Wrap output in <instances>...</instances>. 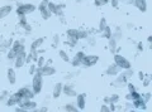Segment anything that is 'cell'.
Instances as JSON below:
<instances>
[{
  "mask_svg": "<svg viewBox=\"0 0 152 112\" xmlns=\"http://www.w3.org/2000/svg\"><path fill=\"white\" fill-rule=\"evenodd\" d=\"M32 77H33L32 78V85H31L32 91L34 92L36 95H39V93L42 92V90H43L45 81H43V76L41 74V71H39V68L38 67H37V72L33 74Z\"/></svg>",
  "mask_w": 152,
  "mask_h": 112,
  "instance_id": "obj_1",
  "label": "cell"
},
{
  "mask_svg": "<svg viewBox=\"0 0 152 112\" xmlns=\"http://www.w3.org/2000/svg\"><path fill=\"white\" fill-rule=\"evenodd\" d=\"M14 96L17 97L18 103H19V101H22V100H32L33 97L36 96V93L32 91L31 86H24V87L19 88V90L14 93Z\"/></svg>",
  "mask_w": 152,
  "mask_h": 112,
  "instance_id": "obj_2",
  "label": "cell"
},
{
  "mask_svg": "<svg viewBox=\"0 0 152 112\" xmlns=\"http://www.w3.org/2000/svg\"><path fill=\"white\" fill-rule=\"evenodd\" d=\"M36 9H37V6L32 3H18L17 14H18V17H27L28 14L33 13Z\"/></svg>",
  "mask_w": 152,
  "mask_h": 112,
  "instance_id": "obj_3",
  "label": "cell"
},
{
  "mask_svg": "<svg viewBox=\"0 0 152 112\" xmlns=\"http://www.w3.org/2000/svg\"><path fill=\"white\" fill-rule=\"evenodd\" d=\"M113 59H114V63H115L117 66L122 69V71H123V69L132 68V64H131V62H129V60H128V59L124 57V55L115 53V54L113 55Z\"/></svg>",
  "mask_w": 152,
  "mask_h": 112,
  "instance_id": "obj_4",
  "label": "cell"
},
{
  "mask_svg": "<svg viewBox=\"0 0 152 112\" xmlns=\"http://www.w3.org/2000/svg\"><path fill=\"white\" fill-rule=\"evenodd\" d=\"M48 1L50 0H41L39 5H38V10L41 13V17L45 20H48L52 15V13L48 10Z\"/></svg>",
  "mask_w": 152,
  "mask_h": 112,
  "instance_id": "obj_5",
  "label": "cell"
},
{
  "mask_svg": "<svg viewBox=\"0 0 152 112\" xmlns=\"http://www.w3.org/2000/svg\"><path fill=\"white\" fill-rule=\"evenodd\" d=\"M98 60H99V57L96 54H85L81 60V66L85 68H90L95 66L98 63Z\"/></svg>",
  "mask_w": 152,
  "mask_h": 112,
  "instance_id": "obj_6",
  "label": "cell"
},
{
  "mask_svg": "<svg viewBox=\"0 0 152 112\" xmlns=\"http://www.w3.org/2000/svg\"><path fill=\"white\" fill-rule=\"evenodd\" d=\"M128 82H129V78H128V76L124 72H122V74L119 73L118 76H115V81L113 82V86L117 88H123V87H126Z\"/></svg>",
  "mask_w": 152,
  "mask_h": 112,
  "instance_id": "obj_7",
  "label": "cell"
},
{
  "mask_svg": "<svg viewBox=\"0 0 152 112\" xmlns=\"http://www.w3.org/2000/svg\"><path fill=\"white\" fill-rule=\"evenodd\" d=\"M18 106H20L22 108H24L26 111H36L37 110V102L32 100H22L19 101Z\"/></svg>",
  "mask_w": 152,
  "mask_h": 112,
  "instance_id": "obj_8",
  "label": "cell"
},
{
  "mask_svg": "<svg viewBox=\"0 0 152 112\" xmlns=\"http://www.w3.org/2000/svg\"><path fill=\"white\" fill-rule=\"evenodd\" d=\"M39 71L43 77H52L56 74V68L52 66V64H47V63L39 68Z\"/></svg>",
  "mask_w": 152,
  "mask_h": 112,
  "instance_id": "obj_9",
  "label": "cell"
},
{
  "mask_svg": "<svg viewBox=\"0 0 152 112\" xmlns=\"http://www.w3.org/2000/svg\"><path fill=\"white\" fill-rule=\"evenodd\" d=\"M75 97H76L75 105L77 107V110L79 111L85 110V106H86V95H85V93H77Z\"/></svg>",
  "mask_w": 152,
  "mask_h": 112,
  "instance_id": "obj_10",
  "label": "cell"
},
{
  "mask_svg": "<svg viewBox=\"0 0 152 112\" xmlns=\"http://www.w3.org/2000/svg\"><path fill=\"white\" fill-rule=\"evenodd\" d=\"M62 95H65L66 97H75L77 95V92L75 91V87L72 83H66V85H62Z\"/></svg>",
  "mask_w": 152,
  "mask_h": 112,
  "instance_id": "obj_11",
  "label": "cell"
},
{
  "mask_svg": "<svg viewBox=\"0 0 152 112\" xmlns=\"http://www.w3.org/2000/svg\"><path fill=\"white\" fill-rule=\"evenodd\" d=\"M26 52H23V53H19L17 54V57L15 59L13 60L14 62V68H22V67H24L26 66Z\"/></svg>",
  "mask_w": 152,
  "mask_h": 112,
  "instance_id": "obj_12",
  "label": "cell"
},
{
  "mask_svg": "<svg viewBox=\"0 0 152 112\" xmlns=\"http://www.w3.org/2000/svg\"><path fill=\"white\" fill-rule=\"evenodd\" d=\"M121 72H122V69L118 67L115 63H113V64H109V66H108L107 71H105V74H107V76H109V77H115Z\"/></svg>",
  "mask_w": 152,
  "mask_h": 112,
  "instance_id": "obj_13",
  "label": "cell"
},
{
  "mask_svg": "<svg viewBox=\"0 0 152 112\" xmlns=\"http://www.w3.org/2000/svg\"><path fill=\"white\" fill-rule=\"evenodd\" d=\"M84 55H85V53L83 52V50H79V52L74 55V58L70 59L71 66H72V67H80V66H81V60L84 58Z\"/></svg>",
  "mask_w": 152,
  "mask_h": 112,
  "instance_id": "obj_14",
  "label": "cell"
},
{
  "mask_svg": "<svg viewBox=\"0 0 152 112\" xmlns=\"http://www.w3.org/2000/svg\"><path fill=\"white\" fill-rule=\"evenodd\" d=\"M10 48H12L17 54L26 52V45H24V43H22L20 40H14L13 43H12V47H10Z\"/></svg>",
  "mask_w": 152,
  "mask_h": 112,
  "instance_id": "obj_15",
  "label": "cell"
},
{
  "mask_svg": "<svg viewBox=\"0 0 152 112\" xmlns=\"http://www.w3.org/2000/svg\"><path fill=\"white\" fill-rule=\"evenodd\" d=\"M7 79L9 82L10 86H14L17 82V73H15V69L14 68H8L7 71Z\"/></svg>",
  "mask_w": 152,
  "mask_h": 112,
  "instance_id": "obj_16",
  "label": "cell"
},
{
  "mask_svg": "<svg viewBox=\"0 0 152 112\" xmlns=\"http://www.w3.org/2000/svg\"><path fill=\"white\" fill-rule=\"evenodd\" d=\"M61 95H62V83L58 82L53 86V88H52V98L57 100L61 97Z\"/></svg>",
  "mask_w": 152,
  "mask_h": 112,
  "instance_id": "obj_17",
  "label": "cell"
},
{
  "mask_svg": "<svg viewBox=\"0 0 152 112\" xmlns=\"http://www.w3.org/2000/svg\"><path fill=\"white\" fill-rule=\"evenodd\" d=\"M132 105L133 107H134V110H146V102L143 101V98H142V96L138 97V98H136V100H133L132 101Z\"/></svg>",
  "mask_w": 152,
  "mask_h": 112,
  "instance_id": "obj_18",
  "label": "cell"
},
{
  "mask_svg": "<svg viewBox=\"0 0 152 112\" xmlns=\"http://www.w3.org/2000/svg\"><path fill=\"white\" fill-rule=\"evenodd\" d=\"M19 25L26 30V33H31L32 32V27H31L29 23H28L27 17H19Z\"/></svg>",
  "mask_w": 152,
  "mask_h": 112,
  "instance_id": "obj_19",
  "label": "cell"
},
{
  "mask_svg": "<svg viewBox=\"0 0 152 112\" xmlns=\"http://www.w3.org/2000/svg\"><path fill=\"white\" fill-rule=\"evenodd\" d=\"M133 5H134L141 13L147 11V0H133Z\"/></svg>",
  "mask_w": 152,
  "mask_h": 112,
  "instance_id": "obj_20",
  "label": "cell"
},
{
  "mask_svg": "<svg viewBox=\"0 0 152 112\" xmlns=\"http://www.w3.org/2000/svg\"><path fill=\"white\" fill-rule=\"evenodd\" d=\"M108 49L112 54H115L118 52V42L113 38H109L108 39Z\"/></svg>",
  "mask_w": 152,
  "mask_h": 112,
  "instance_id": "obj_21",
  "label": "cell"
},
{
  "mask_svg": "<svg viewBox=\"0 0 152 112\" xmlns=\"http://www.w3.org/2000/svg\"><path fill=\"white\" fill-rule=\"evenodd\" d=\"M12 10H13L12 5H3V6H0V20L4 19V18H7L9 14L12 13Z\"/></svg>",
  "mask_w": 152,
  "mask_h": 112,
  "instance_id": "obj_22",
  "label": "cell"
},
{
  "mask_svg": "<svg viewBox=\"0 0 152 112\" xmlns=\"http://www.w3.org/2000/svg\"><path fill=\"white\" fill-rule=\"evenodd\" d=\"M112 38L115 39L117 42H121L123 39V33H122L121 27H115L114 30H112Z\"/></svg>",
  "mask_w": 152,
  "mask_h": 112,
  "instance_id": "obj_23",
  "label": "cell"
},
{
  "mask_svg": "<svg viewBox=\"0 0 152 112\" xmlns=\"http://www.w3.org/2000/svg\"><path fill=\"white\" fill-rule=\"evenodd\" d=\"M45 43V38H37L32 42V44H31V50H37V49H39L42 45H43Z\"/></svg>",
  "mask_w": 152,
  "mask_h": 112,
  "instance_id": "obj_24",
  "label": "cell"
},
{
  "mask_svg": "<svg viewBox=\"0 0 152 112\" xmlns=\"http://www.w3.org/2000/svg\"><path fill=\"white\" fill-rule=\"evenodd\" d=\"M5 105H7L8 107H13V106L18 105V100H17V97L14 96V95L8 96V97H7V100H5Z\"/></svg>",
  "mask_w": 152,
  "mask_h": 112,
  "instance_id": "obj_25",
  "label": "cell"
},
{
  "mask_svg": "<svg viewBox=\"0 0 152 112\" xmlns=\"http://www.w3.org/2000/svg\"><path fill=\"white\" fill-rule=\"evenodd\" d=\"M58 57L61 58L64 60V62H66V63H69L70 62V55L67 54V52H66V50H58Z\"/></svg>",
  "mask_w": 152,
  "mask_h": 112,
  "instance_id": "obj_26",
  "label": "cell"
},
{
  "mask_svg": "<svg viewBox=\"0 0 152 112\" xmlns=\"http://www.w3.org/2000/svg\"><path fill=\"white\" fill-rule=\"evenodd\" d=\"M89 32L88 30H84V29H77V39L81 40V39H86L89 37Z\"/></svg>",
  "mask_w": 152,
  "mask_h": 112,
  "instance_id": "obj_27",
  "label": "cell"
},
{
  "mask_svg": "<svg viewBox=\"0 0 152 112\" xmlns=\"http://www.w3.org/2000/svg\"><path fill=\"white\" fill-rule=\"evenodd\" d=\"M64 110L65 111H67V112H71V111H79L77 110V107H76L75 103H72V102H69V103H66L64 106Z\"/></svg>",
  "mask_w": 152,
  "mask_h": 112,
  "instance_id": "obj_28",
  "label": "cell"
},
{
  "mask_svg": "<svg viewBox=\"0 0 152 112\" xmlns=\"http://www.w3.org/2000/svg\"><path fill=\"white\" fill-rule=\"evenodd\" d=\"M102 34H103L104 38H107V39L112 38V28L109 27V25H107L105 28H104V30L102 32Z\"/></svg>",
  "mask_w": 152,
  "mask_h": 112,
  "instance_id": "obj_29",
  "label": "cell"
},
{
  "mask_svg": "<svg viewBox=\"0 0 152 112\" xmlns=\"http://www.w3.org/2000/svg\"><path fill=\"white\" fill-rule=\"evenodd\" d=\"M15 57H17V53L14 52L12 48H9V49L7 50V59L10 60V62H13V60L15 59Z\"/></svg>",
  "mask_w": 152,
  "mask_h": 112,
  "instance_id": "obj_30",
  "label": "cell"
},
{
  "mask_svg": "<svg viewBox=\"0 0 152 112\" xmlns=\"http://www.w3.org/2000/svg\"><path fill=\"white\" fill-rule=\"evenodd\" d=\"M36 64H37L38 68H41L42 66H45V64H46V58L42 54H39V55H38V58H37V60H36Z\"/></svg>",
  "mask_w": 152,
  "mask_h": 112,
  "instance_id": "obj_31",
  "label": "cell"
},
{
  "mask_svg": "<svg viewBox=\"0 0 152 112\" xmlns=\"http://www.w3.org/2000/svg\"><path fill=\"white\" fill-rule=\"evenodd\" d=\"M60 43H61L60 35H58V34H55L53 37H52V47H53V48H57Z\"/></svg>",
  "mask_w": 152,
  "mask_h": 112,
  "instance_id": "obj_32",
  "label": "cell"
},
{
  "mask_svg": "<svg viewBox=\"0 0 152 112\" xmlns=\"http://www.w3.org/2000/svg\"><path fill=\"white\" fill-rule=\"evenodd\" d=\"M66 35H67V39L69 38H77V29H67Z\"/></svg>",
  "mask_w": 152,
  "mask_h": 112,
  "instance_id": "obj_33",
  "label": "cell"
},
{
  "mask_svg": "<svg viewBox=\"0 0 152 112\" xmlns=\"http://www.w3.org/2000/svg\"><path fill=\"white\" fill-rule=\"evenodd\" d=\"M36 72H37V64L36 63H31L29 68H28V73H29V76H33Z\"/></svg>",
  "mask_w": 152,
  "mask_h": 112,
  "instance_id": "obj_34",
  "label": "cell"
},
{
  "mask_svg": "<svg viewBox=\"0 0 152 112\" xmlns=\"http://www.w3.org/2000/svg\"><path fill=\"white\" fill-rule=\"evenodd\" d=\"M107 25H108L107 24V19H105V18H102L100 22H99V32L102 33V32L104 30V28H105Z\"/></svg>",
  "mask_w": 152,
  "mask_h": 112,
  "instance_id": "obj_35",
  "label": "cell"
},
{
  "mask_svg": "<svg viewBox=\"0 0 152 112\" xmlns=\"http://www.w3.org/2000/svg\"><path fill=\"white\" fill-rule=\"evenodd\" d=\"M123 110L124 111H136L134 107H133V105H132V101H128L127 103L123 106Z\"/></svg>",
  "mask_w": 152,
  "mask_h": 112,
  "instance_id": "obj_36",
  "label": "cell"
},
{
  "mask_svg": "<svg viewBox=\"0 0 152 112\" xmlns=\"http://www.w3.org/2000/svg\"><path fill=\"white\" fill-rule=\"evenodd\" d=\"M31 63H33V52L32 50L26 54V64H31Z\"/></svg>",
  "mask_w": 152,
  "mask_h": 112,
  "instance_id": "obj_37",
  "label": "cell"
},
{
  "mask_svg": "<svg viewBox=\"0 0 152 112\" xmlns=\"http://www.w3.org/2000/svg\"><path fill=\"white\" fill-rule=\"evenodd\" d=\"M119 95H117V93H114V95H112V96H109V100H110V102L112 103H117L118 101H119ZM110 102H109V103H110Z\"/></svg>",
  "mask_w": 152,
  "mask_h": 112,
  "instance_id": "obj_38",
  "label": "cell"
},
{
  "mask_svg": "<svg viewBox=\"0 0 152 112\" xmlns=\"http://www.w3.org/2000/svg\"><path fill=\"white\" fill-rule=\"evenodd\" d=\"M56 8H57V4H56V3L48 1V10H50L52 14H55V11H56Z\"/></svg>",
  "mask_w": 152,
  "mask_h": 112,
  "instance_id": "obj_39",
  "label": "cell"
},
{
  "mask_svg": "<svg viewBox=\"0 0 152 112\" xmlns=\"http://www.w3.org/2000/svg\"><path fill=\"white\" fill-rule=\"evenodd\" d=\"M142 98H143V101L146 102V103H148V102L151 101V93L147 92V93H143V95H141Z\"/></svg>",
  "mask_w": 152,
  "mask_h": 112,
  "instance_id": "obj_40",
  "label": "cell"
},
{
  "mask_svg": "<svg viewBox=\"0 0 152 112\" xmlns=\"http://www.w3.org/2000/svg\"><path fill=\"white\" fill-rule=\"evenodd\" d=\"M150 83H151V77H145L143 79H142V86L143 87H148L150 86Z\"/></svg>",
  "mask_w": 152,
  "mask_h": 112,
  "instance_id": "obj_41",
  "label": "cell"
},
{
  "mask_svg": "<svg viewBox=\"0 0 152 112\" xmlns=\"http://www.w3.org/2000/svg\"><path fill=\"white\" fill-rule=\"evenodd\" d=\"M127 88H128V92H133V91H137V87L133 85V83H131V82H128L127 83Z\"/></svg>",
  "mask_w": 152,
  "mask_h": 112,
  "instance_id": "obj_42",
  "label": "cell"
},
{
  "mask_svg": "<svg viewBox=\"0 0 152 112\" xmlns=\"http://www.w3.org/2000/svg\"><path fill=\"white\" fill-rule=\"evenodd\" d=\"M109 4H110L113 8H115V9H117L118 6H119L121 1H119V0H109Z\"/></svg>",
  "mask_w": 152,
  "mask_h": 112,
  "instance_id": "obj_43",
  "label": "cell"
},
{
  "mask_svg": "<svg viewBox=\"0 0 152 112\" xmlns=\"http://www.w3.org/2000/svg\"><path fill=\"white\" fill-rule=\"evenodd\" d=\"M86 39H88V42H89V45L94 47L95 44H96V39H95V37H91V38H90V35H89Z\"/></svg>",
  "mask_w": 152,
  "mask_h": 112,
  "instance_id": "obj_44",
  "label": "cell"
},
{
  "mask_svg": "<svg viewBox=\"0 0 152 112\" xmlns=\"http://www.w3.org/2000/svg\"><path fill=\"white\" fill-rule=\"evenodd\" d=\"M99 110H100L102 112H110V110H109V106H108L107 103L102 105V106H100V108H99Z\"/></svg>",
  "mask_w": 152,
  "mask_h": 112,
  "instance_id": "obj_45",
  "label": "cell"
},
{
  "mask_svg": "<svg viewBox=\"0 0 152 112\" xmlns=\"http://www.w3.org/2000/svg\"><path fill=\"white\" fill-rule=\"evenodd\" d=\"M119 1L127 4V5H133V0H119Z\"/></svg>",
  "mask_w": 152,
  "mask_h": 112,
  "instance_id": "obj_46",
  "label": "cell"
},
{
  "mask_svg": "<svg viewBox=\"0 0 152 112\" xmlns=\"http://www.w3.org/2000/svg\"><path fill=\"white\" fill-rule=\"evenodd\" d=\"M137 49H138V52H142V50H143V44H142L141 42L137 43Z\"/></svg>",
  "mask_w": 152,
  "mask_h": 112,
  "instance_id": "obj_47",
  "label": "cell"
},
{
  "mask_svg": "<svg viewBox=\"0 0 152 112\" xmlns=\"http://www.w3.org/2000/svg\"><path fill=\"white\" fill-rule=\"evenodd\" d=\"M36 111H39V112H45V111H48V107H46V106H42L41 108H37Z\"/></svg>",
  "mask_w": 152,
  "mask_h": 112,
  "instance_id": "obj_48",
  "label": "cell"
},
{
  "mask_svg": "<svg viewBox=\"0 0 152 112\" xmlns=\"http://www.w3.org/2000/svg\"><path fill=\"white\" fill-rule=\"evenodd\" d=\"M138 78H140V81H142V79L145 78V73L143 72H138Z\"/></svg>",
  "mask_w": 152,
  "mask_h": 112,
  "instance_id": "obj_49",
  "label": "cell"
},
{
  "mask_svg": "<svg viewBox=\"0 0 152 112\" xmlns=\"http://www.w3.org/2000/svg\"><path fill=\"white\" fill-rule=\"evenodd\" d=\"M109 102H110V100H109V96H107V97H104V103H109Z\"/></svg>",
  "mask_w": 152,
  "mask_h": 112,
  "instance_id": "obj_50",
  "label": "cell"
},
{
  "mask_svg": "<svg viewBox=\"0 0 152 112\" xmlns=\"http://www.w3.org/2000/svg\"><path fill=\"white\" fill-rule=\"evenodd\" d=\"M95 5H96V6H100V5H102V1H100V0H95Z\"/></svg>",
  "mask_w": 152,
  "mask_h": 112,
  "instance_id": "obj_51",
  "label": "cell"
},
{
  "mask_svg": "<svg viewBox=\"0 0 152 112\" xmlns=\"http://www.w3.org/2000/svg\"><path fill=\"white\" fill-rule=\"evenodd\" d=\"M102 1V5H105V4H109V0H100Z\"/></svg>",
  "mask_w": 152,
  "mask_h": 112,
  "instance_id": "obj_52",
  "label": "cell"
},
{
  "mask_svg": "<svg viewBox=\"0 0 152 112\" xmlns=\"http://www.w3.org/2000/svg\"><path fill=\"white\" fill-rule=\"evenodd\" d=\"M127 28H128V29H132V28H133V24H132V23H128Z\"/></svg>",
  "mask_w": 152,
  "mask_h": 112,
  "instance_id": "obj_53",
  "label": "cell"
},
{
  "mask_svg": "<svg viewBox=\"0 0 152 112\" xmlns=\"http://www.w3.org/2000/svg\"><path fill=\"white\" fill-rule=\"evenodd\" d=\"M147 42H148V43H151V42H152V37H151V35L148 37V38H147Z\"/></svg>",
  "mask_w": 152,
  "mask_h": 112,
  "instance_id": "obj_54",
  "label": "cell"
},
{
  "mask_svg": "<svg viewBox=\"0 0 152 112\" xmlns=\"http://www.w3.org/2000/svg\"><path fill=\"white\" fill-rule=\"evenodd\" d=\"M0 62H1V58H0Z\"/></svg>",
  "mask_w": 152,
  "mask_h": 112,
  "instance_id": "obj_55",
  "label": "cell"
}]
</instances>
